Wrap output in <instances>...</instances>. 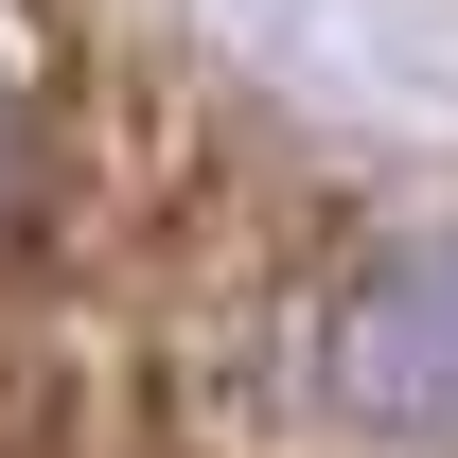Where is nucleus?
<instances>
[{
  "instance_id": "f257e3e1",
  "label": "nucleus",
  "mask_w": 458,
  "mask_h": 458,
  "mask_svg": "<svg viewBox=\"0 0 458 458\" xmlns=\"http://www.w3.org/2000/svg\"><path fill=\"white\" fill-rule=\"evenodd\" d=\"M54 194V71H36V36H18V0H0V229Z\"/></svg>"
}]
</instances>
